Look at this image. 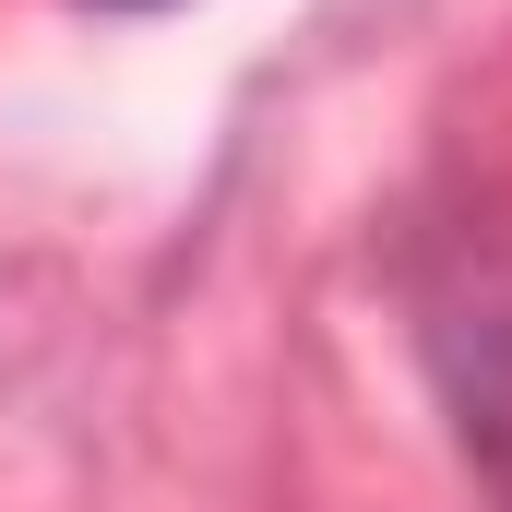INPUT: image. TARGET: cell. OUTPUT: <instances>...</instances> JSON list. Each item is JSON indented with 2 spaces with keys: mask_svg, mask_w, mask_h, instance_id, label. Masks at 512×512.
Here are the masks:
<instances>
[{
  "mask_svg": "<svg viewBox=\"0 0 512 512\" xmlns=\"http://www.w3.org/2000/svg\"><path fill=\"white\" fill-rule=\"evenodd\" d=\"M108 12H155V0H108Z\"/></svg>",
  "mask_w": 512,
  "mask_h": 512,
  "instance_id": "cell-2",
  "label": "cell"
},
{
  "mask_svg": "<svg viewBox=\"0 0 512 512\" xmlns=\"http://www.w3.org/2000/svg\"><path fill=\"white\" fill-rule=\"evenodd\" d=\"M417 346L489 512H512V215H465L417 251Z\"/></svg>",
  "mask_w": 512,
  "mask_h": 512,
  "instance_id": "cell-1",
  "label": "cell"
}]
</instances>
